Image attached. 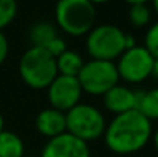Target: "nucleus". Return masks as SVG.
<instances>
[{
    "label": "nucleus",
    "mask_w": 158,
    "mask_h": 157,
    "mask_svg": "<svg viewBox=\"0 0 158 157\" xmlns=\"http://www.w3.org/2000/svg\"><path fill=\"white\" fill-rule=\"evenodd\" d=\"M15 14H17L15 0H0V31L14 20Z\"/></svg>",
    "instance_id": "17"
},
{
    "label": "nucleus",
    "mask_w": 158,
    "mask_h": 157,
    "mask_svg": "<svg viewBox=\"0 0 158 157\" xmlns=\"http://www.w3.org/2000/svg\"><path fill=\"white\" fill-rule=\"evenodd\" d=\"M152 3H154V8H155V11L158 14V0H152Z\"/></svg>",
    "instance_id": "24"
},
{
    "label": "nucleus",
    "mask_w": 158,
    "mask_h": 157,
    "mask_svg": "<svg viewBox=\"0 0 158 157\" xmlns=\"http://www.w3.org/2000/svg\"><path fill=\"white\" fill-rule=\"evenodd\" d=\"M35 128L42 136H45L48 139L57 137V136L66 133V116H64V112H61L58 109L46 108L39 112V116L35 119Z\"/></svg>",
    "instance_id": "10"
},
{
    "label": "nucleus",
    "mask_w": 158,
    "mask_h": 157,
    "mask_svg": "<svg viewBox=\"0 0 158 157\" xmlns=\"http://www.w3.org/2000/svg\"><path fill=\"white\" fill-rule=\"evenodd\" d=\"M45 50L49 52L51 55H52L54 59H57V57H60L63 52L66 51L68 48H66V43H64V40L63 39H60L58 36L55 37V39H52L46 46H45Z\"/></svg>",
    "instance_id": "19"
},
{
    "label": "nucleus",
    "mask_w": 158,
    "mask_h": 157,
    "mask_svg": "<svg viewBox=\"0 0 158 157\" xmlns=\"http://www.w3.org/2000/svg\"><path fill=\"white\" fill-rule=\"evenodd\" d=\"M151 120L137 109L115 116L105 129L106 145L117 154H132L140 151L151 139Z\"/></svg>",
    "instance_id": "1"
},
{
    "label": "nucleus",
    "mask_w": 158,
    "mask_h": 157,
    "mask_svg": "<svg viewBox=\"0 0 158 157\" xmlns=\"http://www.w3.org/2000/svg\"><path fill=\"white\" fill-rule=\"evenodd\" d=\"M103 102L106 108L115 116L132 111L135 109V91L127 86L115 85L103 94Z\"/></svg>",
    "instance_id": "11"
},
{
    "label": "nucleus",
    "mask_w": 158,
    "mask_h": 157,
    "mask_svg": "<svg viewBox=\"0 0 158 157\" xmlns=\"http://www.w3.org/2000/svg\"><path fill=\"white\" fill-rule=\"evenodd\" d=\"M154 142H155V148H157V151H158V129L155 131V137H154Z\"/></svg>",
    "instance_id": "23"
},
{
    "label": "nucleus",
    "mask_w": 158,
    "mask_h": 157,
    "mask_svg": "<svg viewBox=\"0 0 158 157\" xmlns=\"http://www.w3.org/2000/svg\"><path fill=\"white\" fill-rule=\"evenodd\" d=\"M3 131V117H2V114H0V133Z\"/></svg>",
    "instance_id": "25"
},
{
    "label": "nucleus",
    "mask_w": 158,
    "mask_h": 157,
    "mask_svg": "<svg viewBox=\"0 0 158 157\" xmlns=\"http://www.w3.org/2000/svg\"><path fill=\"white\" fill-rule=\"evenodd\" d=\"M6 55H8V40H6L5 34L0 31V65L5 62Z\"/></svg>",
    "instance_id": "20"
},
{
    "label": "nucleus",
    "mask_w": 158,
    "mask_h": 157,
    "mask_svg": "<svg viewBox=\"0 0 158 157\" xmlns=\"http://www.w3.org/2000/svg\"><path fill=\"white\" fill-rule=\"evenodd\" d=\"M55 63H57V72L60 76H69V77H77L85 65L78 52L69 50H66L60 57H57Z\"/></svg>",
    "instance_id": "13"
},
{
    "label": "nucleus",
    "mask_w": 158,
    "mask_h": 157,
    "mask_svg": "<svg viewBox=\"0 0 158 157\" xmlns=\"http://www.w3.org/2000/svg\"><path fill=\"white\" fill-rule=\"evenodd\" d=\"M81 93L83 91L78 83V79L69 76L58 74L52 80V83L48 86V97L51 106L61 112H66L80 103Z\"/></svg>",
    "instance_id": "8"
},
{
    "label": "nucleus",
    "mask_w": 158,
    "mask_h": 157,
    "mask_svg": "<svg viewBox=\"0 0 158 157\" xmlns=\"http://www.w3.org/2000/svg\"><path fill=\"white\" fill-rule=\"evenodd\" d=\"M23 157H26V156H23Z\"/></svg>",
    "instance_id": "27"
},
{
    "label": "nucleus",
    "mask_w": 158,
    "mask_h": 157,
    "mask_svg": "<svg viewBox=\"0 0 158 157\" xmlns=\"http://www.w3.org/2000/svg\"><path fill=\"white\" fill-rule=\"evenodd\" d=\"M66 133L74 137L89 142L105 134L106 122L103 114L92 105L78 103L66 111Z\"/></svg>",
    "instance_id": "4"
},
{
    "label": "nucleus",
    "mask_w": 158,
    "mask_h": 157,
    "mask_svg": "<svg viewBox=\"0 0 158 157\" xmlns=\"http://www.w3.org/2000/svg\"><path fill=\"white\" fill-rule=\"evenodd\" d=\"M129 20L134 26H144L151 20V11L144 3L138 5H131L129 9Z\"/></svg>",
    "instance_id": "16"
},
{
    "label": "nucleus",
    "mask_w": 158,
    "mask_h": 157,
    "mask_svg": "<svg viewBox=\"0 0 158 157\" xmlns=\"http://www.w3.org/2000/svg\"><path fill=\"white\" fill-rule=\"evenodd\" d=\"M81 91L94 96H103L110 88L118 85V71L114 62L91 60L86 62L77 76Z\"/></svg>",
    "instance_id": "6"
},
{
    "label": "nucleus",
    "mask_w": 158,
    "mask_h": 157,
    "mask_svg": "<svg viewBox=\"0 0 158 157\" xmlns=\"http://www.w3.org/2000/svg\"><path fill=\"white\" fill-rule=\"evenodd\" d=\"M19 71L23 82L34 89L48 88L58 76L55 59L45 48L39 46H31L23 54Z\"/></svg>",
    "instance_id": "2"
},
{
    "label": "nucleus",
    "mask_w": 158,
    "mask_h": 157,
    "mask_svg": "<svg viewBox=\"0 0 158 157\" xmlns=\"http://www.w3.org/2000/svg\"><path fill=\"white\" fill-rule=\"evenodd\" d=\"M129 5H138V3H146L148 0H126Z\"/></svg>",
    "instance_id": "22"
},
{
    "label": "nucleus",
    "mask_w": 158,
    "mask_h": 157,
    "mask_svg": "<svg viewBox=\"0 0 158 157\" xmlns=\"http://www.w3.org/2000/svg\"><path fill=\"white\" fill-rule=\"evenodd\" d=\"M25 148L22 139L12 131L0 133V157H23Z\"/></svg>",
    "instance_id": "15"
},
{
    "label": "nucleus",
    "mask_w": 158,
    "mask_h": 157,
    "mask_svg": "<svg viewBox=\"0 0 158 157\" xmlns=\"http://www.w3.org/2000/svg\"><path fill=\"white\" fill-rule=\"evenodd\" d=\"M154 66V57L144 46H134L120 55L117 71L118 77L129 83H140L146 80Z\"/></svg>",
    "instance_id": "7"
},
{
    "label": "nucleus",
    "mask_w": 158,
    "mask_h": 157,
    "mask_svg": "<svg viewBox=\"0 0 158 157\" xmlns=\"http://www.w3.org/2000/svg\"><path fill=\"white\" fill-rule=\"evenodd\" d=\"M144 42H146L144 48L149 51V54L154 59H158V22L149 28V31L146 33V40Z\"/></svg>",
    "instance_id": "18"
},
{
    "label": "nucleus",
    "mask_w": 158,
    "mask_h": 157,
    "mask_svg": "<svg viewBox=\"0 0 158 157\" xmlns=\"http://www.w3.org/2000/svg\"><path fill=\"white\" fill-rule=\"evenodd\" d=\"M151 76H154L158 80V59H154V66H152V72Z\"/></svg>",
    "instance_id": "21"
},
{
    "label": "nucleus",
    "mask_w": 158,
    "mask_h": 157,
    "mask_svg": "<svg viewBox=\"0 0 158 157\" xmlns=\"http://www.w3.org/2000/svg\"><path fill=\"white\" fill-rule=\"evenodd\" d=\"M86 48L94 60L114 62L126 51V34L115 25H100L88 33Z\"/></svg>",
    "instance_id": "5"
},
{
    "label": "nucleus",
    "mask_w": 158,
    "mask_h": 157,
    "mask_svg": "<svg viewBox=\"0 0 158 157\" xmlns=\"http://www.w3.org/2000/svg\"><path fill=\"white\" fill-rule=\"evenodd\" d=\"M55 37H57V29L49 22H37L29 29V42L32 43V46L45 48Z\"/></svg>",
    "instance_id": "14"
},
{
    "label": "nucleus",
    "mask_w": 158,
    "mask_h": 157,
    "mask_svg": "<svg viewBox=\"0 0 158 157\" xmlns=\"http://www.w3.org/2000/svg\"><path fill=\"white\" fill-rule=\"evenodd\" d=\"M42 157H89V148L86 142L69 133H63L49 139L43 148Z\"/></svg>",
    "instance_id": "9"
},
{
    "label": "nucleus",
    "mask_w": 158,
    "mask_h": 157,
    "mask_svg": "<svg viewBox=\"0 0 158 157\" xmlns=\"http://www.w3.org/2000/svg\"><path fill=\"white\" fill-rule=\"evenodd\" d=\"M135 109L148 120L158 119V88L151 91H135Z\"/></svg>",
    "instance_id": "12"
},
{
    "label": "nucleus",
    "mask_w": 158,
    "mask_h": 157,
    "mask_svg": "<svg viewBox=\"0 0 158 157\" xmlns=\"http://www.w3.org/2000/svg\"><path fill=\"white\" fill-rule=\"evenodd\" d=\"M92 3H105V2H109V0H89Z\"/></svg>",
    "instance_id": "26"
},
{
    "label": "nucleus",
    "mask_w": 158,
    "mask_h": 157,
    "mask_svg": "<svg viewBox=\"0 0 158 157\" xmlns=\"http://www.w3.org/2000/svg\"><path fill=\"white\" fill-rule=\"evenodd\" d=\"M95 6L89 0H58L55 17L58 26L69 36L88 34L95 23Z\"/></svg>",
    "instance_id": "3"
}]
</instances>
